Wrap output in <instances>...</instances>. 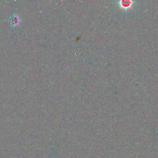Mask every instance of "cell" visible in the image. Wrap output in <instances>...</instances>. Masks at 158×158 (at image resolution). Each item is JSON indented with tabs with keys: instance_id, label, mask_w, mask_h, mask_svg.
<instances>
[{
	"instance_id": "obj_2",
	"label": "cell",
	"mask_w": 158,
	"mask_h": 158,
	"mask_svg": "<svg viewBox=\"0 0 158 158\" xmlns=\"http://www.w3.org/2000/svg\"><path fill=\"white\" fill-rule=\"evenodd\" d=\"M132 1H120V6L122 7L123 8H128L130 7H131L132 6Z\"/></svg>"
},
{
	"instance_id": "obj_1",
	"label": "cell",
	"mask_w": 158,
	"mask_h": 158,
	"mask_svg": "<svg viewBox=\"0 0 158 158\" xmlns=\"http://www.w3.org/2000/svg\"><path fill=\"white\" fill-rule=\"evenodd\" d=\"M8 22L9 23V25L10 27H15L18 26L20 22V19L19 15L16 14L15 13H14L12 15H11L8 20Z\"/></svg>"
}]
</instances>
